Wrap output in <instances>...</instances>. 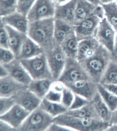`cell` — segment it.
Returning a JSON list of instances; mask_svg holds the SVG:
<instances>
[{"label":"cell","mask_w":117,"mask_h":131,"mask_svg":"<svg viewBox=\"0 0 117 131\" xmlns=\"http://www.w3.org/2000/svg\"><path fill=\"white\" fill-rule=\"evenodd\" d=\"M55 18H47L29 22L27 36L44 50H51L55 46L54 31Z\"/></svg>","instance_id":"cell-1"},{"label":"cell","mask_w":117,"mask_h":131,"mask_svg":"<svg viewBox=\"0 0 117 131\" xmlns=\"http://www.w3.org/2000/svg\"><path fill=\"white\" fill-rule=\"evenodd\" d=\"M112 60L111 53L100 44L93 54L79 62L91 80L99 84Z\"/></svg>","instance_id":"cell-2"},{"label":"cell","mask_w":117,"mask_h":131,"mask_svg":"<svg viewBox=\"0 0 117 131\" xmlns=\"http://www.w3.org/2000/svg\"><path fill=\"white\" fill-rule=\"evenodd\" d=\"M53 123L70 128L73 130L105 131L109 125L101 120L93 118H80L65 113L54 117Z\"/></svg>","instance_id":"cell-3"},{"label":"cell","mask_w":117,"mask_h":131,"mask_svg":"<svg viewBox=\"0 0 117 131\" xmlns=\"http://www.w3.org/2000/svg\"><path fill=\"white\" fill-rule=\"evenodd\" d=\"M20 61L33 80H53L45 52L31 58Z\"/></svg>","instance_id":"cell-4"},{"label":"cell","mask_w":117,"mask_h":131,"mask_svg":"<svg viewBox=\"0 0 117 131\" xmlns=\"http://www.w3.org/2000/svg\"><path fill=\"white\" fill-rule=\"evenodd\" d=\"M53 118L50 115L39 107L30 113L18 130L46 131L52 123Z\"/></svg>","instance_id":"cell-5"},{"label":"cell","mask_w":117,"mask_h":131,"mask_svg":"<svg viewBox=\"0 0 117 131\" xmlns=\"http://www.w3.org/2000/svg\"><path fill=\"white\" fill-rule=\"evenodd\" d=\"M83 80L91 79L77 60L67 57L64 69L58 81L66 85Z\"/></svg>","instance_id":"cell-6"},{"label":"cell","mask_w":117,"mask_h":131,"mask_svg":"<svg viewBox=\"0 0 117 131\" xmlns=\"http://www.w3.org/2000/svg\"><path fill=\"white\" fill-rule=\"evenodd\" d=\"M54 81L60 78L64 69L67 57L60 46L56 45L51 50L45 52Z\"/></svg>","instance_id":"cell-7"},{"label":"cell","mask_w":117,"mask_h":131,"mask_svg":"<svg viewBox=\"0 0 117 131\" xmlns=\"http://www.w3.org/2000/svg\"><path fill=\"white\" fill-rule=\"evenodd\" d=\"M56 5L53 0H36L27 15L29 22L54 17Z\"/></svg>","instance_id":"cell-8"},{"label":"cell","mask_w":117,"mask_h":131,"mask_svg":"<svg viewBox=\"0 0 117 131\" xmlns=\"http://www.w3.org/2000/svg\"><path fill=\"white\" fill-rule=\"evenodd\" d=\"M101 19L93 15L76 25H73L78 42L95 37L99 24Z\"/></svg>","instance_id":"cell-9"},{"label":"cell","mask_w":117,"mask_h":131,"mask_svg":"<svg viewBox=\"0 0 117 131\" xmlns=\"http://www.w3.org/2000/svg\"><path fill=\"white\" fill-rule=\"evenodd\" d=\"M115 31L107 20L101 19L99 24L95 38L100 44L105 47L111 53L114 45Z\"/></svg>","instance_id":"cell-10"},{"label":"cell","mask_w":117,"mask_h":131,"mask_svg":"<svg viewBox=\"0 0 117 131\" xmlns=\"http://www.w3.org/2000/svg\"><path fill=\"white\" fill-rule=\"evenodd\" d=\"M99 83L91 80H83L65 85L75 94L91 101L98 92Z\"/></svg>","instance_id":"cell-11"},{"label":"cell","mask_w":117,"mask_h":131,"mask_svg":"<svg viewBox=\"0 0 117 131\" xmlns=\"http://www.w3.org/2000/svg\"><path fill=\"white\" fill-rule=\"evenodd\" d=\"M30 113L21 105L16 104L7 112L0 116V119L8 123L18 130Z\"/></svg>","instance_id":"cell-12"},{"label":"cell","mask_w":117,"mask_h":131,"mask_svg":"<svg viewBox=\"0 0 117 131\" xmlns=\"http://www.w3.org/2000/svg\"><path fill=\"white\" fill-rule=\"evenodd\" d=\"M2 65L7 70L10 76L25 86L28 87L33 81L30 74L18 59L16 58L9 63Z\"/></svg>","instance_id":"cell-13"},{"label":"cell","mask_w":117,"mask_h":131,"mask_svg":"<svg viewBox=\"0 0 117 131\" xmlns=\"http://www.w3.org/2000/svg\"><path fill=\"white\" fill-rule=\"evenodd\" d=\"M28 87L21 84L10 75L0 78L1 97H12L28 89Z\"/></svg>","instance_id":"cell-14"},{"label":"cell","mask_w":117,"mask_h":131,"mask_svg":"<svg viewBox=\"0 0 117 131\" xmlns=\"http://www.w3.org/2000/svg\"><path fill=\"white\" fill-rule=\"evenodd\" d=\"M15 98L16 104L30 113L40 107L42 100L28 89L15 95Z\"/></svg>","instance_id":"cell-15"},{"label":"cell","mask_w":117,"mask_h":131,"mask_svg":"<svg viewBox=\"0 0 117 131\" xmlns=\"http://www.w3.org/2000/svg\"><path fill=\"white\" fill-rule=\"evenodd\" d=\"M1 21L5 25L11 26L18 31L27 34L29 22L25 15L16 12L5 17H1Z\"/></svg>","instance_id":"cell-16"},{"label":"cell","mask_w":117,"mask_h":131,"mask_svg":"<svg viewBox=\"0 0 117 131\" xmlns=\"http://www.w3.org/2000/svg\"><path fill=\"white\" fill-rule=\"evenodd\" d=\"M78 0H71L64 4L56 6L55 19H59L74 25L75 11Z\"/></svg>","instance_id":"cell-17"},{"label":"cell","mask_w":117,"mask_h":131,"mask_svg":"<svg viewBox=\"0 0 117 131\" xmlns=\"http://www.w3.org/2000/svg\"><path fill=\"white\" fill-rule=\"evenodd\" d=\"M5 26L8 33L9 49L17 58L21 47L28 36L27 34L18 31L11 26Z\"/></svg>","instance_id":"cell-18"},{"label":"cell","mask_w":117,"mask_h":131,"mask_svg":"<svg viewBox=\"0 0 117 131\" xmlns=\"http://www.w3.org/2000/svg\"><path fill=\"white\" fill-rule=\"evenodd\" d=\"M100 45L95 37L79 41L76 60L80 62L89 57L94 53Z\"/></svg>","instance_id":"cell-19"},{"label":"cell","mask_w":117,"mask_h":131,"mask_svg":"<svg viewBox=\"0 0 117 131\" xmlns=\"http://www.w3.org/2000/svg\"><path fill=\"white\" fill-rule=\"evenodd\" d=\"M45 52L44 50L28 37L24 41L17 59H26L34 57Z\"/></svg>","instance_id":"cell-20"},{"label":"cell","mask_w":117,"mask_h":131,"mask_svg":"<svg viewBox=\"0 0 117 131\" xmlns=\"http://www.w3.org/2000/svg\"><path fill=\"white\" fill-rule=\"evenodd\" d=\"M96 6L86 0H78L75 11L74 25L94 15Z\"/></svg>","instance_id":"cell-21"},{"label":"cell","mask_w":117,"mask_h":131,"mask_svg":"<svg viewBox=\"0 0 117 131\" xmlns=\"http://www.w3.org/2000/svg\"><path fill=\"white\" fill-rule=\"evenodd\" d=\"M73 29V25L63 20L55 19L54 35L55 44L60 45Z\"/></svg>","instance_id":"cell-22"},{"label":"cell","mask_w":117,"mask_h":131,"mask_svg":"<svg viewBox=\"0 0 117 131\" xmlns=\"http://www.w3.org/2000/svg\"><path fill=\"white\" fill-rule=\"evenodd\" d=\"M101 119L109 125L111 120L113 112L103 100L98 92L91 100Z\"/></svg>","instance_id":"cell-23"},{"label":"cell","mask_w":117,"mask_h":131,"mask_svg":"<svg viewBox=\"0 0 117 131\" xmlns=\"http://www.w3.org/2000/svg\"><path fill=\"white\" fill-rule=\"evenodd\" d=\"M78 43L79 42L77 40L74 29L70 32L60 46L67 57L76 59Z\"/></svg>","instance_id":"cell-24"},{"label":"cell","mask_w":117,"mask_h":131,"mask_svg":"<svg viewBox=\"0 0 117 131\" xmlns=\"http://www.w3.org/2000/svg\"><path fill=\"white\" fill-rule=\"evenodd\" d=\"M54 80L51 79L33 80L28 86V89L41 99L45 97L50 89Z\"/></svg>","instance_id":"cell-25"},{"label":"cell","mask_w":117,"mask_h":131,"mask_svg":"<svg viewBox=\"0 0 117 131\" xmlns=\"http://www.w3.org/2000/svg\"><path fill=\"white\" fill-rule=\"evenodd\" d=\"M65 113L69 115L80 118L91 117L101 120L91 101L87 105L81 108L74 110H68Z\"/></svg>","instance_id":"cell-26"},{"label":"cell","mask_w":117,"mask_h":131,"mask_svg":"<svg viewBox=\"0 0 117 131\" xmlns=\"http://www.w3.org/2000/svg\"><path fill=\"white\" fill-rule=\"evenodd\" d=\"M40 107L53 117L64 113L67 108L61 103H56L47 100L45 98L42 100Z\"/></svg>","instance_id":"cell-27"},{"label":"cell","mask_w":117,"mask_h":131,"mask_svg":"<svg viewBox=\"0 0 117 131\" xmlns=\"http://www.w3.org/2000/svg\"><path fill=\"white\" fill-rule=\"evenodd\" d=\"M99 84L117 85V62L112 60L101 79Z\"/></svg>","instance_id":"cell-28"},{"label":"cell","mask_w":117,"mask_h":131,"mask_svg":"<svg viewBox=\"0 0 117 131\" xmlns=\"http://www.w3.org/2000/svg\"><path fill=\"white\" fill-rule=\"evenodd\" d=\"M104 15L108 21L117 33V3L113 2L106 4L102 5Z\"/></svg>","instance_id":"cell-29"},{"label":"cell","mask_w":117,"mask_h":131,"mask_svg":"<svg viewBox=\"0 0 117 131\" xmlns=\"http://www.w3.org/2000/svg\"><path fill=\"white\" fill-rule=\"evenodd\" d=\"M98 90L110 109L112 112L115 110L117 108V96L111 93L99 83Z\"/></svg>","instance_id":"cell-30"},{"label":"cell","mask_w":117,"mask_h":131,"mask_svg":"<svg viewBox=\"0 0 117 131\" xmlns=\"http://www.w3.org/2000/svg\"><path fill=\"white\" fill-rule=\"evenodd\" d=\"M18 0H0L1 17H5L17 12Z\"/></svg>","instance_id":"cell-31"},{"label":"cell","mask_w":117,"mask_h":131,"mask_svg":"<svg viewBox=\"0 0 117 131\" xmlns=\"http://www.w3.org/2000/svg\"><path fill=\"white\" fill-rule=\"evenodd\" d=\"M16 104L15 96L12 97H1L0 116L3 115L7 112Z\"/></svg>","instance_id":"cell-32"},{"label":"cell","mask_w":117,"mask_h":131,"mask_svg":"<svg viewBox=\"0 0 117 131\" xmlns=\"http://www.w3.org/2000/svg\"><path fill=\"white\" fill-rule=\"evenodd\" d=\"M75 97V93L69 87L65 86L62 92L61 103L68 110L71 106Z\"/></svg>","instance_id":"cell-33"},{"label":"cell","mask_w":117,"mask_h":131,"mask_svg":"<svg viewBox=\"0 0 117 131\" xmlns=\"http://www.w3.org/2000/svg\"><path fill=\"white\" fill-rule=\"evenodd\" d=\"M0 63L5 65L9 63L16 58V56L10 49L1 48H0Z\"/></svg>","instance_id":"cell-34"},{"label":"cell","mask_w":117,"mask_h":131,"mask_svg":"<svg viewBox=\"0 0 117 131\" xmlns=\"http://www.w3.org/2000/svg\"><path fill=\"white\" fill-rule=\"evenodd\" d=\"M36 0H18L17 12L27 16Z\"/></svg>","instance_id":"cell-35"},{"label":"cell","mask_w":117,"mask_h":131,"mask_svg":"<svg viewBox=\"0 0 117 131\" xmlns=\"http://www.w3.org/2000/svg\"><path fill=\"white\" fill-rule=\"evenodd\" d=\"M0 46L2 48L9 49L8 33L5 26L1 21L0 23Z\"/></svg>","instance_id":"cell-36"},{"label":"cell","mask_w":117,"mask_h":131,"mask_svg":"<svg viewBox=\"0 0 117 131\" xmlns=\"http://www.w3.org/2000/svg\"><path fill=\"white\" fill-rule=\"evenodd\" d=\"M90 101L82 96L75 94L74 101L68 110H74L81 108L87 105Z\"/></svg>","instance_id":"cell-37"},{"label":"cell","mask_w":117,"mask_h":131,"mask_svg":"<svg viewBox=\"0 0 117 131\" xmlns=\"http://www.w3.org/2000/svg\"><path fill=\"white\" fill-rule=\"evenodd\" d=\"M62 92L50 89L44 98L52 102L61 103Z\"/></svg>","instance_id":"cell-38"},{"label":"cell","mask_w":117,"mask_h":131,"mask_svg":"<svg viewBox=\"0 0 117 131\" xmlns=\"http://www.w3.org/2000/svg\"><path fill=\"white\" fill-rule=\"evenodd\" d=\"M46 131H73L72 129L67 127L53 123Z\"/></svg>","instance_id":"cell-39"},{"label":"cell","mask_w":117,"mask_h":131,"mask_svg":"<svg viewBox=\"0 0 117 131\" xmlns=\"http://www.w3.org/2000/svg\"><path fill=\"white\" fill-rule=\"evenodd\" d=\"M17 129L13 127L8 123L0 119V131H16Z\"/></svg>","instance_id":"cell-40"},{"label":"cell","mask_w":117,"mask_h":131,"mask_svg":"<svg viewBox=\"0 0 117 131\" xmlns=\"http://www.w3.org/2000/svg\"><path fill=\"white\" fill-rule=\"evenodd\" d=\"M101 84L111 93L117 96V85L113 84Z\"/></svg>","instance_id":"cell-41"},{"label":"cell","mask_w":117,"mask_h":131,"mask_svg":"<svg viewBox=\"0 0 117 131\" xmlns=\"http://www.w3.org/2000/svg\"><path fill=\"white\" fill-rule=\"evenodd\" d=\"M112 59L117 62V35L115 38L113 50L111 53Z\"/></svg>","instance_id":"cell-42"},{"label":"cell","mask_w":117,"mask_h":131,"mask_svg":"<svg viewBox=\"0 0 117 131\" xmlns=\"http://www.w3.org/2000/svg\"><path fill=\"white\" fill-rule=\"evenodd\" d=\"M9 75L7 69L2 65H0V78H4Z\"/></svg>","instance_id":"cell-43"},{"label":"cell","mask_w":117,"mask_h":131,"mask_svg":"<svg viewBox=\"0 0 117 131\" xmlns=\"http://www.w3.org/2000/svg\"><path fill=\"white\" fill-rule=\"evenodd\" d=\"M115 124H117V108L113 112L110 125Z\"/></svg>","instance_id":"cell-44"},{"label":"cell","mask_w":117,"mask_h":131,"mask_svg":"<svg viewBox=\"0 0 117 131\" xmlns=\"http://www.w3.org/2000/svg\"><path fill=\"white\" fill-rule=\"evenodd\" d=\"M71 0H53L56 6L64 4L69 2Z\"/></svg>","instance_id":"cell-45"},{"label":"cell","mask_w":117,"mask_h":131,"mask_svg":"<svg viewBox=\"0 0 117 131\" xmlns=\"http://www.w3.org/2000/svg\"><path fill=\"white\" fill-rule=\"evenodd\" d=\"M105 131H117V124L110 125Z\"/></svg>","instance_id":"cell-46"},{"label":"cell","mask_w":117,"mask_h":131,"mask_svg":"<svg viewBox=\"0 0 117 131\" xmlns=\"http://www.w3.org/2000/svg\"><path fill=\"white\" fill-rule=\"evenodd\" d=\"M86 1L95 6H98L101 5L100 0H86Z\"/></svg>","instance_id":"cell-47"},{"label":"cell","mask_w":117,"mask_h":131,"mask_svg":"<svg viewBox=\"0 0 117 131\" xmlns=\"http://www.w3.org/2000/svg\"><path fill=\"white\" fill-rule=\"evenodd\" d=\"M115 0H100L101 4H106L112 3L115 1Z\"/></svg>","instance_id":"cell-48"},{"label":"cell","mask_w":117,"mask_h":131,"mask_svg":"<svg viewBox=\"0 0 117 131\" xmlns=\"http://www.w3.org/2000/svg\"><path fill=\"white\" fill-rule=\"evenodd\" d=\"M116 2L117 3V0H116Z\"/></svg>","instance_id":"cell-49"}]
</instances>
